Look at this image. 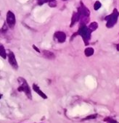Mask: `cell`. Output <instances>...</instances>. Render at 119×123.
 <instances>
[{
  "instance_id": "10",
  "label": "cell",
  "mask_w": 119,
  "mask_h": 123,
  "mask_svg": "<svg viewBox=\"0 0 119 123\" xmlns=\"http://www.w3.org/2000/svg\"><path fill=\"white\" fill-rule=\"evenodd\" d=\"M43 55L45 58L48 59H53L55 58V55L54 54V53L49 51H47V50H44L43 51Z\"/></svg>"
},
{
  "instance_id": "14",
  "label": "cell",
  "mask_w": 119,
  "mask_h": 123,
  "mask_svg": "<svg viewBox=\"0 0 119 123\" xmlns=\"http://www.w3.org/2000/svg\"><path fill=\"white\" fill-rule=\"evenodd\" d=\"M104 121L105 122H109V123H118V122L115 119H113L112 118H111L110 117H107L106 118L104 119Z\"/></svg>"
},
{
  "instance_id": "19",
  "label": "cell",
  "mask_w": 119,
  "mask_h": 123,
  "mask_svg": "<svg viewBox=\"0 0 119 123\" xmlns=\"http://www.w3.org/2000/svg\"><path fill=\"white\" fill-rule=\"evenodd\" d=\"M33 49H35V50H36V51H37V52H39V53L40 52L39 49H38V48H37V47H36V46H35V45H33Z\"/></svg>"
},
{
  "instance_id": "6",
  "label": "cell",
  "mask_w": 119,
  "mask_h": 123,
  "mask_svg": "<svg viewBox=\"0 0 119 123\" xmlns=\"http://www.w3.org/2000/svg\"><path fill=\"white\" fill-rule=\"evenodd\" d=\"M8 61L10 64V65L15 70H18V62H17V60L15 59V56L14 54V53L13 51H10L8 53Z\"/></svg>"
},
{
  "instance_id": "12",
  "label": "cell",
  "mask_w": 119,
  "mask_h": 123,
  "mask_svg": "<svg viewBox=\"0 0 119 123\" xmlns=\"http://www.w3.org/2000/svg\"><path fill=\"white\" fill-rule=\"evenodd\" d=\"M88 28H89V29L90 30L91 32L94 31H96L97 28H98V24H97V23H96V22H93V23H92L89 25Z\"/></svg>"
},
{
  "instance_id": "20",
  "label": "cell",
  "mask_w": 119,
  "mask_h": 123,
  "mask_svg": "<svg viewBox=\"0 0 119 123\" xmlns=\"http://www.w3.org/2000/svg\"><path fill=\"white\" fill-rule=\"evenodd\" d=\"M2 31H6L7 30V28H6V24L4 25V26H3V28H2Z\"/></svg>"
},
{
  "instance_id": "16",
  "label": "cell",
  "mask_w": 119,
  "mask_h": 123,
  "mask_svg": "<svg viewBox=\"0 0 119 123\" xmlns=\"http://www.w3.org/2000/svg\"><path fill=\"white\" fill-rule=\"evenodd\" d=\"M97 114H92V115H89V116L86 117V118H84V120H87V119H95V118H97Z\"/></svg>"
},
{
  "instance_id": "21",
  "label": "cell",
  "mask_w": 119,
  "mask_h": 123,
  "mask_svg": "<svg viewBox=\"0 0 119 123\" xmlns=\"http://www.w3.org/2000/svg\"><path fill=\"white\" fill-rule=\"evenodd\" d=\"M117 49L119 51V44H118V46H117Z\"/></svg>"
},
{
  "instance_id": "8",
  "label": "cell",
  "mask_w": 119,
  "mask_h": 123,
  "mask_svg": "<svg viewBox=\"0 0 119 123\" xmlns=\"http://www.w3.org/2000/svg\"><path fill=\"white\" fill-rule=\"evenodd\" d=\"M33 91H34L35 92H36V93H38L42 98H44V99H46V98H47V96H46L42 91H41L40 88H39L36 84H35V83L33 84Z\"/></svg>"
},
{
  "instance_id": "9",
  "label": "cell",
  "mask_w": 119,
  "mask_h": 123,
  "mask_svg": "<svg viewBox=\"0 0 119 123\" xmlns=\"http://www.w3.org/2000/svg\"><path fill=\"white\" fill-rule=\"evenodd\" d=\"M80 20V14L79 13V12H73V16H72V19H71V23L70 25V27H73L74 25V24Z\"/></svg>"
},
{
  "instance_id": "22",
  "label": "cell",
  "mask_w": 119,
  "mask_h": 123,
  "mask_svg": "<svg viewBox=\"0 0 119 123\" xmlns=\"http://www.w3.org/2000/svg\"><path fill=\"white\" fill-rule=\"evenodd\" d=\"M39 2H41V1H43V0H38Z\"/></svg>"
},
{
  "instance_id": "7",
  "label": "cell",
  "mask_w": 119,
  "mask_h": 123,
  "mask_svg": "<svg viewBox=\"0 0 119 123\" xmlns=\"http://www.w3.org/2000/svg\"><path fill=\"white\" fill-rule=\"evenodd\" d=\"M54 37L57 39L58 42L60 43H63L66 41V35L65 33L61 31H57L54 33Z\"/></svg>"
},
{
  "instance_id": "1",
  "label": "cell",
  "mask_w": 119,
  "mask_h": 123,
  "mask_svg": "<svg viewBox=\"0 0 119 123\" xmlns=\"http://www.w3.org/2000/svg\"><path fill=\"white\" fill-rule=\"evenodd\" d=\"M18 83H20V86L18 87V91H20V92L25 93L26 96L29 99H31L32 98L31 91V88H30L28 83L26 82V80L24 78H21V77L18 78Z\"/></svg>"
},
{
  "instance_id": "17",
  "label": "cell",
  "mask_w": 119,
  "mask_h": 123,
  "mask_svg": "<svg viewBox=\"0 0 119 123\" xmlns=\"http://www.w3.org/2000/svg\"><path fill=\"white\" fill-rule=\"evenodd\" d=\"M49 6L50 7H55L57 6V2H56V1L49 2Z\"/></svg>"
},
{
  "instance_id": "11",
  "label": "cell",
  "mask_w": 119,
  "mask_h": 123,
  "mask_svg": "<svg viewBox=\"0 0 119 123\" xmlns=\"http://www.w3.org/2000/svg\"><path fill=\"white\" fill-rule=\"evenodd\" d=\"M94 52V49L92 48V47H88V48H86V49H85V51H84L85 55H86V56H91L92 55H93Z\"/></svg>"
},
{
  "instance_id": "4",
  "label": "cell",
  "mask_w": 119,
  "mask_h": 123,
  "mask_svg": "<svg viewBox=\"0 0 119 123\" xmlns=\"http://www.w3.org/2000/svg\"><path fill=\"white\" fill-rule=\"evenodd\" d=\"M118 15H119L118 11L116 9H114L113 12L111 15L105 17V20H107L106 26L107 28H112L115 25V24L117 23V20H118Z\"/></svg>"
},
{
  "instance_id": "13",
  "label": "cell",
  "mask_w": 119,
  "mask_h": 123,
  "mask_svg": "<svg viewBox=\"0 0 119 123\" xmlns=\"http://www.w3.org/2000/svg\"><path fill=\"white\" fill-rule=\"evenodd\" d=\"M0 55H1V56L3 59L7 58V53H6V51L2 45H1V46H0Z\"/></svg>"
},
{
  "instance_id": "3",
  "label": "cell",
  "mask_w": 119,
  "mask_h": 123,
  "mask_svg": "<svg viewBox=\"0 0 119 123\" xmlns=\"http://www.w3.org/2000/svg\"><path fill=\"white\" fill-rule=\"evenodd\" d=\"M91 33L92 32L90 31L89 28L86 26V25H81L78 31V34L83 38L86 45H88V42L91 38Z\"/></svg>"
},
{
  "instance_id": "2",
  "label": "cell",
  "mask_w": 119,
  "mask_h": 123,
  "mask_svg": "<svg viewBox=\"0 0 119 123\" xmlns=\"http://www.w3.org/2000/svg\"><path fill=\"white\" fill-rule=\"evenodd\" d=\"M79 13L80 14V20H81V25H86V23L89 21V10L82 4L81 3V6L79 8L78 10Z\"/></svg>"
},
{
  "instance_id": "18",
  "label": "cell",
  "mask_w": 119,
  "mask_h": 123,
  "mask_svg": "<svg viewBox=\"0 0 119 123\" xmlns=\"http://www.w3.org/2000/svg\"><path fill=\"white\" fill-rule=\"evenodd\" d=\"M54 1H55V0H43V1H41V2H39V5H43L44 3H45V2H54Z\"/></svg>"
},
{
  "instance_id": "23",
  "label": "cell",
  "mask_w": 119,
  "mask_h": 123,
  "mask_svg": "<svg viewBox=\"0 0 119 123\" xmlns=\"http://www.w3.org/2000/svg\"><path fill=\"white\" fill-rule=\"evenodd\" d=\"M63 1H66V0H63Z\"/></svg>"
},
{
  "instance_id": "15",
  "label": "cell",
  "mask_w": 119,
  "mask_h": 123,
  "mask_svg": "<svg viewBox=\"0 0 119 123\" xmlns=\"http://www.w3.org/2000/svg\"><path fill=\"white\" fill-rule=\"evenodd\" d=\"M101 6H102L101 2H99V1H97V2L94 3V10H99V9L101 7Z\"/></svg>"
},
{
  "instance_id": "5",
  "label": "cell",
  "mask_w": 119,
  "mask_h": 123,
  "mask_svg": "<svg viewBox=\"0 0 119 123\" xmlns=\"http://www.w3.org/2000/svg\"><path fill=\"white\" fill-rule=\"evenodd\" d=\"M7 23L10 28H13L15 25V16L11 11H8L7 13Z\"/></svg>"
}]
</instances>
